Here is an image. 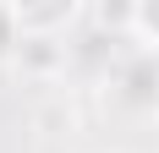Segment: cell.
Segmentation results:
<instances>
[{
	"mask_svg": "<svg viewBox=\"0 0 159 153\" xmlns=\"http://www.w3.org/2000/svg\"><path fill=\"white\" fill-rule=\"evenodd\" d=\"M132 28L143 33V38H154V44H159V0H154V6H137V11H132Z\"/></svg>",
	"mask_w": 159,
	"mask_h": 153,
	"instance_id": "obj_1",
	"label": "cell"
}]
</instances>
